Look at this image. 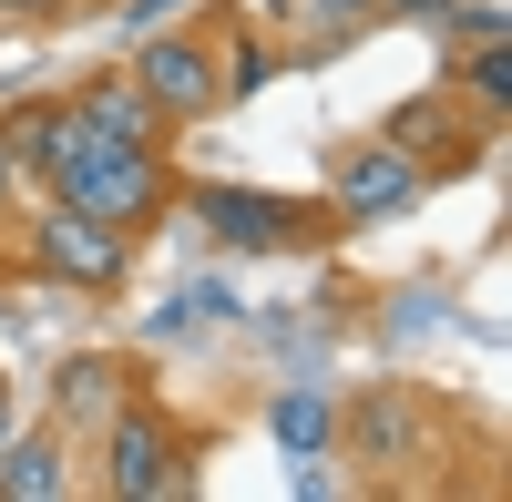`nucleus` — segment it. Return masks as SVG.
I'll return each mask as SVG.
<instances>
[{
  "label": "nucleus",
  "mask_w": 512,
  "mask_h": 502,
  "mask_svg": "<svg viewBox=\"0 0 512 502\" xmlns=\"http://www.w3.org/2000/svg\"><path fill=\"white\" fill-rule=\"evenodd\" d=\"M82 492V451L62 441V431H11L0 441V502H72Z\"/></svg>",
  "instance_id": "9b49d317"
},
{
  "label": "nucleus",
  "mask_w": 512,
  "mask_h": 502,
  "mask_svg": "<svg viewBox=\"0 0 512 502\" xmlns=\"http://www.w3.org/2000/svg\"><path fill=\"white\" fill-rule=\"evenodd\" d=\"M21 431V380H11V359H0V441Z\"/></svg>",
  "instance_id": "f3484780"
},
{
  "label": "nucleus",
  "mask_w": 512,
  "mask_h": 502,
  "mask_svg": "<svg viewBox=\"0 0 512 502\" xmlns=\"http://www.w3.org/2000/svg\"><path fill=\"white\" fill-rule=\"evenodd\" d=\"M216 246H246V257H328V246H349V216H338L328 195H267V185H195L185 175V205Z\"/></svg>",
  "instance_id": "423d86ee"
},
{
  "label": "nucleus",
  "mask_w": 512,
  "mask_h": 502,
  "mask_svg": "<svg viewBox=\"0 0 512 502\" xmlns=\"http://www.w3.org/2000/svg\"><path fill=\"white\" fill-rule=\"evenodd\" d=\"M82 0H0V41H41V31H72Z\"/></svg>",
  "instance_id": "4468645a"
},
{
  "label": "nucleus",
  "mask_w": 512,
  "mask_h": 502,
  "mask_svg": "<svg viewBox=\"0 0 512 502\" xmlns=\"http://www.w3.org/2000/svg\"><path fill=\"white\" fill-rule=\"evenodd\" d=\"M461 0H379V21H410V31H441Z\"/></svg>",
  "instance_id": "2eb2a0df"
},
{
  "label": "nucleus",
  "mask_w": 512,
  "mask_h": 502,
  "mask_svg": "<svg viewBox=\"0 0 512 502\" xmlns=\"http://www.w3.org/2000/svg\"><path fill=\"white\" fill-rule=\"evenodd\" d=\"M318 195H328L338 216H349V236H359V226H400V216H420L431 175H420V164L369 123V134H328V144H318Z\"/></svg>",
  "instance_id": "6e6552de"
},
{
  "label": "nucleus",
  "mask_w": 512,
  "mask_h": 502,
  "mask_svg": "<svg viewBox=\"0 0 512 502\" xmlns=\"http://www.w3.org/2000/svg\"><path fill=\"white\" fill-rule=\"evenodd\" d=\"M0 144H11L21 185L41 195V185H52V164H62V144H72V103H62V93H21V103H0Z\"/></svg>",
  "instance_id": "f8f14e48"
},
{
  "label": "nucleus",
  "mask_w": 512,
  "mask_h": 502,
  "mask_svg": "<svg viewBox=\"0 0 512 502\" xmlns=\"http://www.w3.org/2000/svg\"><path fill=\"white\" fill-rule=\"evenodd\" d=\"M267 52L277 62H338L359 31H379V0H267Z\"/></svg>",
  "instance_id": "9d476101"
},
{
  "label": "nucleus",
  "mask_w": 512,
  "mask_h": 502,
  "mask_svg": "<svg viewBox=\"0 0 512 502\" xmlns=\"http://www.w3.org/2000/svg\"><path fill=\"white\" fill-rule=\"evenodd\" d=\"M134 390H154V359H144V349H72L52 380H41V431H62L72 451H93L103 421H113Z\"/></svg>",
  "instance_id": "1a4fd4ad"
},
{
  "label": "nucleus",
  "mask_w": 512,
  "mask_h": 502,
  "mask_svg": "<svg viewBox=\"0 0 512 502\" xmlns=\"http://www.w3.org/2000/svg\"><path fill=\"white\" fill-rule=\"evenodd\" d=\"M205 462H216V431L185 421L164 390H134L103 421V441L82 451V492H103V502H195Z\"/></svg>",
  "instance_id": "7ed1b4c3"
},
{
  "label": "nucleus",
  "mask_w": 512,
  "mask_h": 502,
  "mask_svg": "<svg viewBox=\"0 0 512 502\" xmlns=\"http://www.w3.org/2000/svg\"><path fill=\"white\" fill-rule=\"evenodd\" d=\"M41 195H62V205H82V216H103L113 236L144 246V236L175 226L185 164H175V144H123V134H82L72 123V144H62V164H52Z\"/></svg>",
  "instance_id": "20e7f679"
},
{
  "label": "nucleus",
  "mask_w": 512,
  "mask_h": 502,
  "mask_svg": "<svg viewBox=\"0 0 512 502\" xmlns=\"http://www.w3.org/2000/svg\"><path fill=\"white\" fill-rule=\"evenodd\" d=\"M134 257H144L134 236H113L103 216H82L62 195L21 205V226H11V267L31 287H52V298H123V287H134Z\"/></svg>",
  "instance_id": "39448f33"
},
{
  "label": "nucleus",
  "mask_w": 512,
  "mask_h": 502,
  "mask_svg": "<svg viewBox=\"0 0 512 502\" xmlns=\"http://www.w3.org/2000/svg\"><path fill=\"white\" fill-rule=\"evenodd\" d=\"M123 72H134V93L154 103L164 134H205V123H226L236 103H256V82L277 72V52H267L256 0H195L185 21L144 31L134 52H123Z\"/></svg>",
  "instance_id": "f257e3e1"
},
{
  "label": "nucleus",
  "mask_w": 512,
  "mask_h": 502,
  "mask_svg": "<svg viewBox=\"0 0 512 502\" xmlns=\"http://www.w3.org/2000/svg\"><path fill=\"white\" fill-rule=\"evenodd\" d=\"M379 134H390L431 185H461V175H482L492 144L512 134V123H492L472 93H451V82H420V93H400L390 113H379Z\"/></svg>",
  "instance_id": "0eeeda50"
},
{
  "label": "nucleus",
  "mask_w": 512,
  "mask_h": 502,
  "mask_svg": "<svg viewBox=\"0 0 512 502\" xmlns=\"http://www.w3.org/2000/svg\"><path fill=\"white\" fill-rule=\"evenodd\" d=\"M21 205H31V185H21V164H11V144H0V236L21 226Z\"/></svg>",
  "instance_id": "dca6fc26"
},
{
  "label": "nucleus",
  "mask_w": 512,
  "mask_h": 502,
  "mask_svg": "<svg viewBox=\"0 0 512 502\" xmlns=\"http://www.w3.org/2000/svg\"><path fill=\"white\" fill-rule=\"evenodd\" d=\"M103 11H134V0H82V21H103Z\"/></svg>",
  "instance_id": "a211bd4d"
},
{
  "label": "nucleus",
  "mask_w": 512,
  "mask_h": 502,
  "mask_svg": "<svg viewBox=\"0 0 512 502\" xmlns=\"http://www.w3.org/2000/svg\"><path fill=\"white\" fill-rule=\"evenodd\" d=\"M461 441H482V421L461 400H441L431 380H359L338 410V462L379 492H441Z\"/></svg>",
  "instance_id": "f03ea898"
},
{
  "label": "nucleus",
  "mask_w": 512,
  "mask_h": 502,
  "mask_svg": "<svg viewBox=\"0 0 512 502\" xmlns=\"http://www.w3.org/2000/svg\"><path fill=\"white\" fill-rule=\"evenodd\" d=\"M441 82L472 93L492 123H512V31L502 41H441Z\"/></svg>",
  "instance_id": "ddd939ff"
}]
</instances>
